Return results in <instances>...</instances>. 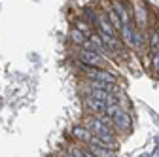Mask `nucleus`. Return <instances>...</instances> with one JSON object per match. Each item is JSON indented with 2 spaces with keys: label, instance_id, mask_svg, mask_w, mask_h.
Returning <instances> with one entry per match:
<instances>
[{
  "label": "nucleus",
  "instance_id": "f257e3e1",
  "mask_svg": "<svg viewBox=\"0 0 159 157\" xmlns=\"http://www.w3.org/2000/svg\"><path fill=\"white\" fill-rule=\"evenodd\" d=\"M80 61H82L84 66H97V68L102 66L101 53L95 49H87V47H82V51H80Z\"/></svg>",
  "mask_w": 159,
  "mask_h": 157
},
{
  "label": "nucleus",
  "instance_id": "f03ea898",
  "mask_svg": "<svg viewBox=\"0 0 159 157\" xmlns=\"http://www.w3.org/2000/svg\"><path fill=\"white\" fill-rule=\"evenodd\" d=\"M95 30H97V32H102V34H110V36H119V32H117V30L114 29V25L110 23L106 11H98V13H97Z\"/></svg>",
  "mask_w": 159,
  "mask_h": 157
},
{
  "label": "nucleus",
  "instance_id": "7ed1b4c3",
  "mask_svg": "<svg viewBox=\"0 0 159 157\" xmlns=\"http://www.w3.org/2000/svg\"><path fill=\"white\" fill-rule=\"evenodd\" d=\"M85 74L89 80H101V82H108V83H116V76L108 70L97 68V66H85Z\"/></svg>",
  "mask_w": 159,
  "mask_h": 157
},
{
  "label": "nucleus",
  "instance_id": "20e7f679",
  "mask_svg": "<svg viewBox=\"0 0 159 157\" xmlns=\"http://www.w3.org/2000/svg\"><path fill=\"white\" fill-rule=\"evenodd\" d=\"M110 6L114 8V11L119 15V19H121L123 25H131L133 19H131V11L125 8V4L121 2V0H110Z\"/></svg>",
  "mask_w": 159,
  "mask_h": 157
},
{
  "label": "nucleus",
  "instance_id": "39448f33",
  "mask_svg": "<svg viewBox=\"0 0 159 157\" xmlns=\"http://www.w3.org/2000/svg\"><path fill=\"white\" fill-rule=\"evenodd\" d=\"M112 121H114V125H116L119 131H131V127H133L131 115H129L125 110H119V112L112 117Z\"/></svg>",
  "mask_w": 159,
  "mask_h": 157
},
{
  "label": "nucleus",
  "instance_id": "423d86ee",
  "mask_svg": "<svg viewBox=\"0 0 159 157\" xmlns=\"http://www.w3.org/2000/svg\"><path fill=\"white\" fill-rule=\"evenodd\" d=\"M72 136L74 138H78V140H82V142H91L93 140V132L87 129V127H82V125H76V127H72Z\"/></svg>",
  "mask_w": 159,
  "mask_h": 157
},
{
  "label": "nucleus",
  "instance_id": "0eeeda50",
  "mask_svg": "<svg viewBox=\"0 0 159 157\" xmlns=\"http://www.w3.org/2000/svg\"><path fill=\"white\" fill-rule=\"evenodd\" d=\"M85 104H87V108H89L91 112H95L97 115H101V114L106 112V102H104V101H97V99H93V96H89V99L85 101Z\"/></svg>",
  "mask_w": 159,
  "mask_h": 157
},
{
  "label": "nucleus",
  "instance_id": "6e6552de",
  "mask_svg": "<svg viewBox=\"0 0 159 157\" xmlns=\"http://www.w3.org/2000/svg\"><path fill=\"white\" fill-rule=\"evenodd\" d=\"M119 34H121V40L127 47H133V36H134V27L133 23L131 25H123L121 30H119Z\"/></svg>",
  "mask_w": 159,
  "mask_h": 157
},
{
  "label": "nucleus",
  "instance_id": "1a4fd4ad",
  "mask_svg": "<svg viewBox=\"0 0 159 157\" xmlns=\"http://www.w3.org/2000/svg\"><path fill=\"white\" fill-rule=\"evenodd\" d=\"M146 15H148L146 8L136 0V2H134V21L140 25V27H144V25H146Z\"/></svg>",
  "mask_w": 159,
  "mask_h": 157
},
{
  "label": "nucleus",
  "instance_id": "9d476101",
  "mask_svg": "<svg viewBox=\"0 0 159 157\" xmlns=\"http://www.w3.org/2000/svg\"><path fill=\"white\" fill-rule=\"evenodd\" d=\"M70 40L74 42V46L84 47V46H85V42H87V36H85L82 30H80V29L72 27V29H70Z\"/></svg>",
  "mask_w": 159,
  "mask_h": 157
},
{
  "label": "nucleus",
  "instance_id": "9b49d317",
  "mask_svg": "<svg viewBox=\"0 0 159 157\" xmlns=\"http://www.w3.org/2000/svg\"><path fill=\"white\" fill-rule=\"evenodd\" d=\"M87 148L97 155V157H114V151L112 148L108 146H97V144H87Z\"/></svg>",
  "mask_w": 159,
  "mask_h": 157
},
{
  "label": "nucleus",
  "instance_id": "f8f14e48",
  "mask_svg": "<svg viewBox=\"0 0 159 157\" xmlns=\"http://www.w3.org/2000/svg\"><path fill=\"white\" fill-rule=\"evenodd\" d=\"M74 27H76V29H80V30H82V32H84L87 38H89V36L95 32V30H93L95 27H93L89 21H85V19H74Z\"/></svg>",
  "mask_w": 159,
  "mask_h": 157
},
{
  "label": "nucleus",
  "instance_id": "ddd939ff",
  "mask_svg": "<svg viewBox=\"0 0 159 157\" xmlns=\"http://www.w3.org/2000/svg\"><path fill=\"white\" fill-rule=\"evenodd\" d=\"M106 15H108V19H110V23L114 25V29L119 32V30H121V27H123V23H121V19H119V15L114 11V8L112 6H108L106 8Z\"/></svg>",
  "mask_w": 159,
  "mask_h": 157
},
{
  "label": "nucleus",
  "instance_id": "4468645a",
  "mask_svg": "<svg viewBox=\"0 0 159 157\" xmlns=\"http://www.w3.org/2000/svg\"><path fill=\"white\" fill-rule=\"evenodd\" d=\"M112 93L110 91H104V89H95V87H91L89 89V96H93V99H97V101H108V96H110Z\"/></svg>",
  "mask_w": 159,
  "mask_h": 157
},
{
  "label": "nucleus",
  "instance_id": "2eb2a0df",
  "mask_svg": "<svg viewBox=\"0 0 159 157\" xmlns=\"http://www.w3.org/2000/svg\"><path fill=\"white\" fill-rule=\"evenodd\" d=\"M150 51L152 53L159 51V32H157V29L152 30V34H150Z\"/></svg>",
  "mask_w": 159,
  "mask_h": 157
},
{
  "label": "nucleus",
  "instance_id": "dca6fc26",
  "mask_svg": "<svg viewBox=\"0 0 159 157\" xmlns=\"http://www.w3.org/2000/svg\"><path fill=\"white\" fill-rule=\"evenodd\" d=\"M152 66H153V70L159 74V51H157V53H152Z\"/></svg>",
  "mask_w": 159,
  "mask_h": 157
},
{
  "label": "nucleus",
  "instance_id": "f3484780",
  "mask_svg": "<svg viewBox=\"0 0 159 157\" xmlns=\"http://www.w3.org/2000/svg\"><path fill=\"white\" fill-rule=\"evenodd\" d=\"M66 155H68V157H85V151H84V150H78V148H72Z\"/></svg>",
  "mask_w": 159,
  "mask_h": 157
},
{
  "label": "nucleus",
  "instance_id": "a211bd4d",
  "mask_svg": "<svg viewBox=\"0 0 159 157\" xmlns=\"http://www.w3.org/2000/svg\"><path fill=\"white\" fill-rule=\"evenodd\" d=\"M84 151H85V157H97V155H95V153H93V151H91L89 148H85Z\"/></svg>",
  "mask_w": 159,
  "mask_h": 157
},
{
  "label": "nucleus",
  "instance_id": "6ab92c4d",
  "mask_svg": "<svg viewBox=\"0 0 159 157\" xmlns=\"http://www.w3.org/2000/svg\"><path fill=\"white\" fill-rule=\"evenodd\" d=\"M140 157H150V155H140Z\"/></svg>",
  "mask_w": 159,
  "mask_h": 157
}]
</instances>
